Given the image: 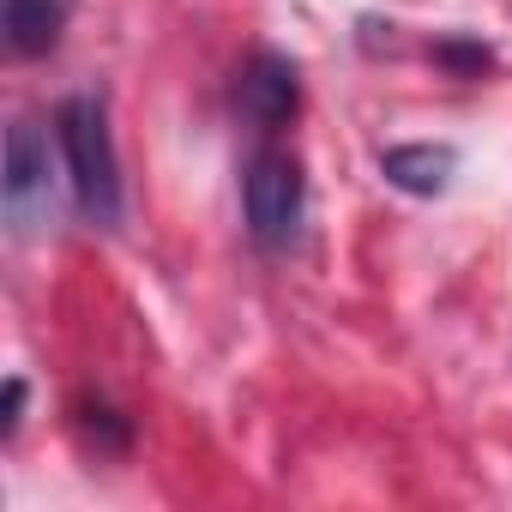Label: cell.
Returning a JSON list of instances; mask_svg holds the SVG:
<instances>
[{
    "label": "cell",
    "mask_w": 512,
    "mask_h": 512,
    "mask_svg": "<svg viewBox=\"0 0 512 512\" xmlns=\"http://www.w3.org/2000/svg\"><path fill=\"white\" fill-rule=\"evenodd\" d=\"M55 145L73 181V199L91 223L115 229L121 223V157H115V133H109V103L97 91H79L55 109Z\"/></svg>",
    "instance_id": "cell-1"
},
{
    "label": "cell",
    "mask_w": 512,
    "mask_h": 512,
    "mask_svg": "<svg viewBox=\"0 0 512 512\" xmlns=\"http://www.w3.org/2000/svg\"><path fill=\"white\" fill-rule=\"evenodd\" d=\"M241 205H247V229L260 247H290L308 211V175L302 157L284 145H260L241 169Z\"/></svg>",
    "instance_id": "cell-2"
},
{
    "label": "cell",
    "mask_w": 512,
    "mask_h": 512,
    "mask_svg": "<svg viewBox=\"0 0 512 512\" xmlns=\"http://www.w3.org/2000/svg\"><path fill=\"white\" fill-rule=\"evenodd\" d=\"M0 199H7V223L19 235L49 229V217H55V163H49V139L37 133V121H13V133H7V181H0Z\"/></svg>",
    "instance_id": "cell-3"
},
{
    "label": "cell",
    "mask_w": 512,
    "mask_h": 512,
    "mask_svg": "<svg viewBox=\"0 0 512 512\" xmlns=\"http://www.w3.org/2000/svg\"><path fill=\"white\" fill-rule=\"evenodd\" d=\"M235 97H241V115H247L253 127H260V133L284 127V121L296 115V103H302V79H296V61H284V55L260 49V55L247 61V73H241Z\"/></svg>",
    "instance_id": "cell-4"
},
{
    "label": "cell",
    "mask_w": 512,
    "mask_h": 512,
    "mask_svg": "<svg viewBox=\"0 0 512 512\" xmlns=\"http://www.w3.org/2000/svg\"><path fill=\"white\" fill-rule=\"evenodd\" d=\"M67 19H73V0H7V7H0V37H7V55L37 61V55L61 49Z\"/></svg>",
    "instance_id": "cell-5"
},
{
    "label": "cell",
    "mask_w": 512,
    "mask_h": 512,
    "mask_svg": "<svg viewBox=\"0 0 512 512\" xmlns=\"http://www.w3.org/2000/svg\"><path fill=\"white\" fill-rule=\"evenodd\" d=\"M452 169H458V157H452V145H392L386 157H380V175L392 181V187H404V193H446V181H452Z\"/></svg>",
    "instance_id": "cell-6"
},
{
    "label": "cell",
    "mask_w": 512,
    "mask_h": 512,
    "mask_svg": "<svg viewBox=\"0 0 512 512\" xmlns=\"http://www.w3.org/2000/svg\"><path fill=\"white\" fill-rule=\"evenodd\" d=\"M19 410H25V380L13 374V380H7V416H0V434H7V440L19 434Z\"/></svg>",
    "instance_id": "cell-7"
}]
</instances>
